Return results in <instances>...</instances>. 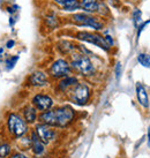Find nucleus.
<instances>
[{
	"label": "nucleus",
	"mask_w": 150,
	"mask_h": 158,
	"mask_svg": "<svg viewBox=\"0 0 150 158\" xmlns=\"http://www.w3.org/2000/svg\"><path fill=\"white\" fill-rule=\"evenodd\" d=\"M148 144H149V148H150V127L148 128Z\"/></svg>",
	"instance_id": "c85d7f7f"
},
{
	"label": "nucleus",
	"mask_w": 150,
	"mask_h": 158,
	"mask_svg": "<svg viewBox=\"0 0 150 158\" xmlns=\"http://www.w3.org/2000/svg\"><path fill=\"white\" fill-rule=\"evenodd\" d=\"M19 60V56H14V57H9L6 61H5V67L7 70H10L14 68V66L16 65V62Z\"/></svg>",
	"instance_id": "4be33fe9"
},
{
	"label": "nucleus",
	"mask_w": 150,
	"mask_h": 158,
	"mask_svg": "<svg viewBox=\"0 0 150 158\" xmlns=\"http://www.w3.org/2000/svg\"><path fill=\"white\" fill-rule=\"evenodd\" d=\"M2 51H4V48H0V54H1V53H2Z\"/></svg>",
	"instance_id": "c756f323"
},
{
	"label": "nucleus",
	"mask_w": 150,
	"mask_h": 158,
	"mask_svg": "<svg viewBox=\"0 0 150 158\" xmlns=\"http://www.w3.org/2000/svg\"><path fill=\"white\" fill-rule=\"evenodd\" d=\"M132 20L135 28H137L142 23V12L139 8H134L132 12Z\"/></svg>",
	"instance_id": "aec40b11"
},
{
	"label": "nucleus",
	"mask_w": 150,
	"mask_h": 158,
	"mask_svg": "<svg viewBox=\"0 0 150 158\" xmlns=\"http://www.w3.org/2000/svg\"><path fill=\"white\" fill-rule=\"evenodd\" d=\"M80 6H81V10L84 13L97 14L99 6H101V1H98V0H80Z\"/></svg>",
	"instance_id": "4468645a"
},
{
	"label": "nucleus",
	"mask_w": 150,
	"mask_h": 158,
	"mask_svg": "<svg viewBox=\"0 0 150 158\" xmlns=\"http://www.w3.org/2000/svg\"><path fill=\"white\" fill-rule=\"evenodd\" d=\"M35 132L37 133L38 137L44 144H49L50 142H52L57 136V131L54 129V127H51L49 125H45L42 123L36 125Z\"/></svg>",
	"instance_id": "9d476101"
},
{
	"label": "nucleus",
	"mask_w": 150,
	"mask_h": 158,
	"mask_svg": "<svg viewBox=\"0 0 150 158\" xmlns=\"http://www.w3.org/2000/svg\"><path fill=\"white\" fill-rule=\"evenodd\" d=\"M71 22L77 27L83 28H90L94 31H101L105 28V22L94 14L84 13V12H77L71 15Z\"/></svg>",
	"instance_id": "7ed1b4c3"
},
{
	"label": "nucleus",
	"mask_w": 150,
	"mask_h": 158,
	"mask_svg": "<svg viewBox=\"0 0 150 158\" xmlns=\"http://www.w3.org/2000/svg\"><path fill=\"white\" fill-rule=\"evenodd\" d=\"M104 38H105V40H106V43L110 45L111 48H113V45H115V40L112 38V36L111 35H104Z\"/></svg>",
	"instance_id": "a878e982"
},
{
	"label": "nucleus",
	"mask_w": 150,
	"mask_h": 158,
	"mask_svg": "<svg viewBox=\"0 0 150 158\" xmlns=\"http://www.w3.org/2000/svg\"><path fill=\"white\" fill-rule=\"evenodd\" d=\"M58 48H59V51L62 54H69L71 56L72 53L77 50V46L74 45L73 43H71V42H68V40H61L58 44Z\"/></svg>",
	"instance_id": "dca6fc26"
},
{
	"label": "nucleus",
	"mask_w": 150,
	"mask_h": 158,
	"mask_svg": "<svg viewBox=\"0 0 150 158\" xmlns=\"http://www.w3.org/2000/svg\"><path fill=\"white\" fill-rule=\"evenodd\" d=\"M79 82L80 81L77 79V76L71 74L68 76H65L62 79L58 80V83L56 84V90H57V92H60V94H66L73 85H75Z\"/></svg>",
	"instance_id": "9b49d317"
},
{
	"label": "nucleus",
	"mask_w": 150,
	"mask_h": 158,
	"mask_svg": "<svg viewBox=\"0 0 150 158\" xmlns=\"http://www.w3.org/2000/svg\"><path fill=\"white\" fill-rule=\"evenodd\" d=\"M136 60L142 67L150 69V54H148V53H139L136 57Z\"/></svg>",
	"instance_id": "a211bd4d"
},
{
	"label": "nucleus",
	"mask_w": 150,
	"mask_h": 158,
	"mask_svg": "<svg viewBox=\"0 0 150 158\" xmlns=\"http://www.w3.org/2000/svg\"><path fill=\"white\" fill-rule=\"evenodd\" d=\"M38 111L36 110L34 106L31 105H26L22 109V117L28 123H35L36 120L38 119Z\"/></svg>",
	"instance_id": "2eb2a0df"
},
{
	"label": "nucleus",
	"mask_w": 150,
	"mask_h": 158,
	"mask_svg": "<svg viewBox=\"0 0 150 158\" xmlns=\"http://www.w3.org/2000/svg\"><path fill=\"white\" fill-rule=\"evenodd\" d=\"M66 1H67V0H53V2H54L56 5H58V6L60 7V8H61V6L64 4H65Z\"/></svg>",
	"instance_id": "bb28decb"
},
{
	"label": "nucleus",
	"mask_w": 150,
	"mask_h": 158,
	"mask_svg": "<svg viewBox=\"0 0 150 158\" xmlns=\"http://www.w3.org/2000/svg\"><path fill=\"white\" fill-rule=\"evenodd\" d=\"M29 139H30V148L32 150L34 155L40 156V155L43 154L45 150V144L40 141V139L38 137V135H37V133L35 131H32L30 133V137Z\"/></svg>",
	"instance_id": "ddd939ff"
},
{
	"label": "nucleus",
	"mask_w": 150,
	"mask_h": 158,
	"mask_svg": "<svg viewBox=\"0 0 150 158\" xmlns=\"http://www.w3.org/2000/svg\"><path fill=\"white\" fill-rule=\"evenodd\" d=\"M12 152V147L8 142L1 141L0 142V158H7Z\"/></svg>",
	"instance_id": "6ab92c4d"
},
{
	"label": "nucleus",
	"mask_w": 150,
	"mask_h": 158,
	"mask_svg": "<svg viewBox=\"0 0 150 158\" xmlns=\"http://www.w3.org/2000/svg\"><path fill=\"white\" fill-rule=\"evenodd\" d=\"M31 105L38 112H45V111H49L52 109L54 105V101L48 94L38 92L31 98Z\"/></svg>",
	"instance_id": "6e6552de"
},
{
	"label": "nucleus",
	"mask_w": 150,
	"mask_h": 158,
	"mask_svg": "<svg viewBox=\"0 0 150 158\" xmlns=\"http://www.w3.org/2000/svg\"><path fill=\"white\" fill-rule=\"evenodd\" d=\"M8 158H30V157H28L27 155L22 154V152H13V154L9 155Z\"/></svg>",
	"instance_id": "393cba45"
},
{
	"label": "nucleus",
	"mask_w": 150,
	"mask_h": 158,
	"mask_svg": "<svg viewBox=\"0 0 150 158\" xmlns=\"http://www.w3.org/2000/svg\"><path fill=\"white\" fill-rule=\"evenodd\" d=\"M76 118V112L69 105H61L38 114L40 123L54 128H66Z\"/></svg>",
	"instance_id": "f257e3e1"
},
{
	"label": "nucleus",
	"mask_w": 150,
	"mask_h": 158,
	"mask_svg": "<svg viewBox=\"0 0 150 158\" xmlns=\"http://www.w3.org/2000/svg\"><path fill=\"white\" fill-rule=\"evenodd\" d=\"M7 129L13 137L21 139L29 132V123L23 119L21 114L16 112H9L7 115Z\"/></svg>",
	"instance_id": "39448f33"
},
{
	"label": "nucleus",
	"mask_w": 150,
	"mask_h": 158,
	"mask_svg": "<svg viewBox=\"0 0 150 158\" xmlns=\"http://www.w3.org/2000/svg\"><path fill=\"white\" fill-rule=\"evenodd\" d=\"M135 92H136V99L139 102V104L143 109H148L149 107V96H148V91H147L146 87L139 82L135 85Z\"/></svg>",
	"instance_id": "f8f14e48"
},
{
	"label": "nucleus",
	"mask_w": 150,
	"mask_h": 158,
	"mask_svg": "<svg viewBox=\"0 0 150 158\" xmlns=\"http://www.w3.org/2000/svg\"><path fill=\"white\" fill-rule=\"evenodd\" d=\"M121 1H125V0H121Z\"/></svg>",
	"instance_id": "2f4dec72"
},
{
	"label": "nucleus",
	"mask_w": 150,
	"mask_h": 158,
	"mask_svg": "<svg viewBox=\"0 0 150 158\" xmlns=\"http://www.w3.org/2000/svg\"><path fill=\"white\" fill-rule=\"evenodd\" d=\"M121 69H123L121 64H120V62H117V64H115V79L117 80H119L120 76H121Z\"/></svg>",
	"instance_id": "5701e85b"
},
{
	"label": "nucleus",
	"mask_w": 150,
	"mask_h": 158,
	"mask_svg": "<svg viewBox=\"0 0 150 158\" xmlns=\"http://www.w3.org/2000/svg\"><path fill=\"white\" fill-rule=\"evenodd\" d=\"M61 9L65 12H69V13H75L81 9L80 6V0H67L65 4L61 6Z\"/></svg>",
	"instance_id": "f3484780"
},
{
	"label": "nucleus",
	"mask_w": 150,
	"mask_h": 158,
	"mask_svg": "<svg viewBox=\"0 0 150 158\" xmlns=\"http://www.w3.org/2000/svg\"><path fill=\"white\" fill-rule=\"evenodd\" d=\"M50 76L44 70H35L29 76L27 82L32 88H44L50 83Z\"/></svg>",
	"instance_id": "1a4fd4ad"
},
{
	"label": "nucleus",
	"mask_w": 150,
	"mask_h": 158,
	"mask_svg": "<svg viewBox=\"0 0 150 158\" xmlns=\"http://www.w3.org/2000/svg\"><path fill=\"white\" fill-rule=\"evenodd\" d=\"M14 45H15V42H14L13 40H9L8 42L6 43V46H7L8 48H12L14 46Z\"/></svg>",
	"instance_id": "cd10ccee"
},
{
	"label": "nucleus",
	"mask_w": 150,
	"mask_h": 158,
	"mask_svg": "<svg viewBox=\"0 0 150 158\" xmlns=\"http://www.w3.org/2000/svg\"><path fill=\"white\" fill-rule=\"evenodd\" d=\"M72 67L69 61L65 58H59L51 64L49 67V76L53 80H60L72 74Z\"/></svg>",
	"instance_id": "0eeeda50"
},
{
	"label": "nucleus",
	"mask_w": 150,
	"mask_h": 158,
	"mask_svg": "<svg viewBox=\"0 0 150 158\" xmlns=\"http://www.w3.org/2000/svg\"><path fill=\"white\" fill-rule=\"evenodd\" d=\"M76 51L71 54L69 64H71L72 70L84 77L94 76L96 74V66L91 61L90 57L87 53L76 52Z\"/></svg>",
	"instance_id": "f03ea898"
},
{
	"label": "nucleus",
	"mask_w": 150,
	"mask_h": 158,
	"mask_svg": "<svg viewBox=\"0 0 150 158\" xmlns=\"http://www.w3.org/2000/svg\"><path fill=\"white\" fill-rule=\"evenodd\" d=\"M149 23H150V20H148L147 22H142L141 24H140V26L137 27V28H136V29H137V38L140 37V35H141V32H142L143 30H144V29H146V27L148 26Z\"/></svg>",
	"instance_id": "b1692460"
},
{
	"label": "nucleus",
	"mask_w": 150,
	"mask_h": 158,
	"mask_svg": "<svg viewBox=\"0 0 150 158\" xmlns=\"http://www.w3.org/2000/svg\"><path fill=\"white\" fill-rule=\"evenodd\" d=\"M45 22H46L48 27L52 28V29H54V28H57V27L59 26V20H58V18L57 16H54V15H49V16H46Z\"/></svg>",
	"instance_id": "412c9836"
},
{
	"label": "nucleus",
	"mask_w": 150,
	"mask_h": 158,
	"mask_svg": "<svg viewBox=\"0 0 150 158\" xmlns=\"http://www.w3.org/2000/svg\"><path fill=\"white\" fill-rule=\"evenodd\" d=\"M75 38L81 40V42H84V43L95 45L105 52H110L111 48H112L106 43L104 36L101 35L98 31H77L75 34Z\"/></svg>",
	"instance_id": "423d86ee"
},
{
	"label": "nucleus",
	"mask_w": 150,
	"mask_h": 158,
	"mask_svg": "<svg viewBox=\"0 0 150 158\" xmlns=\"http://www.w3.org/2000/svg\"><path fill=\"white\" fill-rule=\"evenodd\" d=\"M91 88L85 82H79L73 85L68 91L65 94L68 98V101L74 103L76 105L83 106L87 105L91 98Z\"/></svg>",
	"instance_id": "20e7f679"
},
{
	"label": "nucleus",
	"mask_w": 150,
	"mask_h": 158,
	"mask_svg": "<svg viewBox=\"0 0 150 158\" xmlns=\"http://www.w3.org/2000/svg\"><path fill=\"white\" fill-rule=\"evenodd\" d=\"M98 1H101V2H104V1H105V0H98Z\"/></svg>",
	"instance_id": "7c9ffc66"
}]
</instances>
